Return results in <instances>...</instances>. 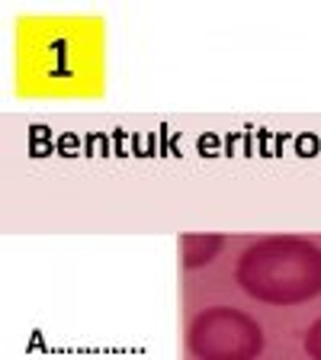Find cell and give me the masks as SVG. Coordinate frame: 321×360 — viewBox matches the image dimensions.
Here are the masks:
<instances>
[{
	"label": "cell",
	"instance_id": "cell-2",
	"mask_svg": "<svg viewBox=\"0 0 321 360\" xmlns=\"http://www.w3.org/2000/svg\"><path fill=\"white\" fill-rule=\"evenodd\" d=\"M187 351L193 360H257L263 351V328L235 306H209L193 315Z\"/></svg>",
	"mask_w": 321,
	"mask_h": 360
},
{
	"label": "cell",
	"instance_id": "cell-1",
	"mask_svg": "<svg viewBox=\"0 0 321 360\" xmlns=\"http://www.w3.org/2000/svg\"><path fill=\"white\" fill-rule=\"evenodd\" d=\"M238 286L267 306H302L321 296V245L302 235H263L235 264Z\"/></svg>",
	"mask_w": 321,
	"mask_h": 360
},
{
	"label": "cell",
	"instance_id": "cell-4",
	"mask_svg": "<svg viewBox=\"0 0 321 360\" xmlns=\"http://www.w3.org/2000/svg\"><path fill=\"white\" fill-rule=\"evenodd\" d=\"M302 345H306V354L312 360H321V319H315L312 325H308L306 338H302Z\"/></svg>",
	"mask_w": 321,
	"mask_h": 360
},
{
	"label": "cell",
	"instance_id": "cell-3",
	"mask_svg": "<svg viewBox=\"0 0 321 360\" xmlns=\"http://www.w3.org/2000/svg\"><path fill=\"white\" fill-rule=\"evenodd\" d=\"M225 248V235L218 232H206V235H196L187 232L180 238V261L187 270H199V267H209Z\"/></svg>",
	"mask_w": 321,
	"mask_h": 360
}]
</instances>
